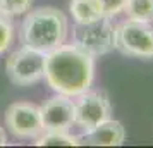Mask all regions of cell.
<instances>
[{"instance_id": "8992f818", "label": "cell", "mask_w": 153, "mask_h": 148, "mask_svg": "<svg viewBox=\"0 0 153 148\" xmlns=\"http://www.w3.org/2000/svg\"><path fill=\"white\" fill-rule=\"evenodd\" d=\"M5 127L14 138L36 140L43 133L40 107L29 102L10 103L5 110Z\"/></svg>"}, {"instance_id": "7c38bea8", "label": "cell", "mask_w": 153, "mask_h": 148, "mask_svg": "<svg viewBox=\"0 0 153 148\" xmlns=\"http://www.w3.org/2000/svg\"><path fill=\"white\" fill-rule=\"evenodd\" d=\"M122 12L127 19L153 24V0H127Z\"/></svg>"}, {"instance_id": "30bf717a", "label": "cell", "mask_w": 153, "mask_h": 148, "mask_svg": "<svg viewBox=\"0 0 153 148\" xmlns=\"http://www.w3.org/2000/svg\"><path fill=\"white\" fill-rule=\"evenodd\" d=\"M69 10L74 22H79V24L103 17V9L100 0H71Z\"/></svg>"}, {"instance_id": "5bb4252c", "label": "cell", "mask_w": 153, "mask_h": 148, "mask_svg": "<svg viewBox=\"0 0 153 148\" xmlns=\"http://www.w3.org/2000/svg\"><path fill=\"white\" fill-rule=\"evenodd\" d=\"M14 42V26L10 17L4 16L0 12V55L7 52L9 47Z\"/></svg>"}, {"instance_id": "8fae6325", "label": "cell", "mask_w": 153, "mask_h": 148, "mask_svg": "<svg viewBox=\"0 0 153 148\" xmlns=\"http://www.w3.org/2000/svg\"><path fill=\"white\" fill-rule=\"evenodd\" d=\"M81 143V136H74L69 131H43L35 141L36 147H77Z\"/></svg>"}, {"instance_id": "5b68a950", "label": "cell", "mask_w": 153, "mask_h": 148, "mask_svg": "<svg viewBox=\"0 0 153 148\" xmlns=\"http://www.w3.org/2000/svg\"><path fill=\"white\" fill-rule=\"evenodd\" d=\"M5 72L16 86H31L43 79L45 54L28 47L14 50L5 60Z\"/></svg>"}, {"instance_id": "7a4b0ae2", "label": "cell", "mask_w": 153, "mask_h": 148, "mask_svg": "<svg viewBox=\"0 0 153 148\" xmlns=\"http://www.w3.org/2000/svg\"><path fill=\"white\" fill-rule=\"evenodd\" d=\"M69 31L67 17L55 7H40L29 10L21 24L19 40L22 47L48 54L65 43Z\"/></svg>"}, {"instance_id": "2e32d148", "label": "cell", "mask_w": 153, "mask_h": 148, "mask_svg": "<svg viewBox=\"0 0 153 148\" xmlns=\"http://www.w3.org/2000/svg\"><path fill=\"white\" fill-rule=\"evenodd\" d=\"M7 145V134L4 131V127L0 126V147H5Z\"/></svg>"}, {"instance_id": "ba28073f", "label": "cell", "mask_w": 153, "mask_h": 148, "mask_svg": "<svg viewBox=\"0 0 153 148\" xmlns=\"http://www.w3.org/2000/svg\"><path fill=\"white\" fill-rule=\"evenodd\" d=\"M43 131H69L74 126V102L71 97L57 93L42 107Z\"/></svg>"}, {"instance_id": "277c9868", "label": "cell", "mask_w": 153, "mask_h": 148, "mask_svg": "<svg viewBox=\"0 0 153 148\" xmlns=\"http://www.w3.org/2000/svg\"><path fill=\"white\" fill-rule=\"evenodd\" d=\"M115 48L127 57L153 59V24L132 19L115 26Z\"/></svg>"}, {"instance_id": "4fadbf2b", "label": "cell", "mask_w": 153, "mask_h": 148, "mask_svg": "<svg viewBox=\"0 0 153 148\" xmlns=\"http://www.w3.org/2000/svg\"><path fill=\"white\" fill-rule=\"evenodd\" d=\"M33 0H0V12L7 17L26 16L31 10Z\"/></svg>"}, {"instance_id": "9a60e30c", "label": "cell", "mask_w": 153, "mask_h": 148, "mask_svg": "<svg viewBox=\"0 0 153 148\" xmlns=\"http://www.w3.org/2000/svg\"><path fill=\"white\" fill-rule=\"evenodd\" d=\"M127 0H100L102 9H103L105 17H114L124 10V5Z\"/></svg>"}, {"instance_id": "9c48e42d", "label": "cell", "mask_w": 153, "mask_h": 148, "mask_svg": "<svg viewBox=\"0 0 153 148\" xmlns=\"http://www.w3.org/2000/svg\"><path fill=\"white\" fill-rule=\"evenodd\" d=\"M81 141L91 147H120L126 141V129L119 120L107 119L81 136Z\"/></svg>"}, {"instance_id": "52a82bcc", "label": "cell", "mask_w": 153, "mask_h": 148, "mask_svg": "<svg viewBox=\"0 0 153 148\" xmlns=\"http://www.w3.org/2000/svg\"><path fill=\"white\" fill-rule=\"evenodd\" d=\"M74 102V124L84 133L112 117V107L108 98L102 91H84Z\"/></svg>"}, {"instance_id": "6da1fadb", "label": "cell", "mask_w": 153, "mask_h": 148, "mask_svg": "<svg viewBox=\"0 0 153 148\" xmlns=\"http://www.w3.org/2000/svg\"><path fill=\"white\" fill-rule=\"evenodd\" d=\"M43 78L55 93L76 98L91 90L95 79V57L74 43H62L45 54Z\"/></svg>"}, {"instance_id": "3957f363", "label": "cell", "mask_w": 153, "mask_h": 148, "mask_svg": "<svg viewBox=\"0 0 153 148\" xmlns=\"http://www.w3.org/2000/svg\"><path fill=\"white\" fill-rule=\"evenodd\" d=\"M72 43L93 57L105 55L115 50V26L112 17H100L97 21L79 24L72 28Z\"/></svg>"}]
</instances>
